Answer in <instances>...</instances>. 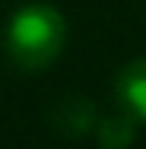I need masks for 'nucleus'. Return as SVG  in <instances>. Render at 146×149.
Segmentation results:
<instances>
[{
	"label": "nucleus",
	"mask_w": 146,
	"mask_h": 149,
	"mask_svg": "<svg viewBox=\"0 0 146 149\" xmlns=\"http://www.w3.org/2000/svg\"><path fill=\"white\" fill-rule=\"evenodd\" d=\"M115 95L121 108L137 118V124H146V57L130 60L115 79Z\"/></svg>",
	"instance_id": "obj_3"
},
{
	"label": "nucleus",
	"mask_w": 146,
	"mask_h": 149,
	"mask_svg": "<svg viewBox=\"0 0 146 149\" xmlns=\"http://www.w3.org/2000/svg\"><path fill=\"white\" fill-rule=\"evenodd\" d=\"M51 127L64 136H83L89 130H95L98 111L86 95H64L57 105L51 108Z\"/></svg>",
	"instance_id": "obj_2"
},
{
	"label": "nucleus",
	"mask_w": 146,
	"mask_h": 149,
	"mask_svg": "<svg viewBox=\"0 0 146 149\" xmlns=\"http://www.w3.org/2000/svg\"><path fill=\"white\" fill-rule=\"evenodd\" d=\"M67 45V19L48 3L19 6L6 26V54L19 70H45Z\"/></svg>",
	"instance_id": "obj_1"
},
{
	"label": "nucleus",
	"mask_w": 146,
	"mask_h": 149,
	"mask_svg": "<svg viewBox=\"0 0 146 149\" xmlns=\"http://www.w3.org/2000/svg\"><path fill=\"white\" fill-rule=\"evenodd\" d=\"M95 140L105 149H124L137 140V118H130L127 111L111 114V118L95 124Z\"/></svg>",
	"instance_id": "obj_4"
}]
</instances>
